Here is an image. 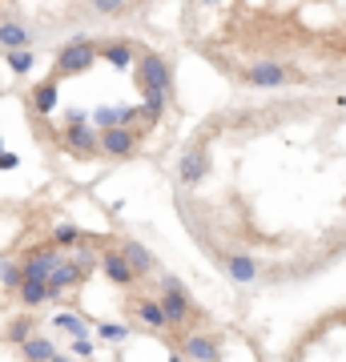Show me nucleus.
Returning <instances> with one entry per match:
<instances>
[{
	"label": "nucleus",
	"mask_w": 346,
	"mask_h": 362,
	"mask_svg": "<svg viewBox=\"0 0 346 362\" xmlns=\"http://www.w3.org/2000/svg\"><path fill=\"white\" fill-rule=\"evenodd\" d=\"M101 61V49H97V40L89 37H73L64 40L61 49H57V61H52V77H85L93 65Z\"/></svg>",
	"instance_id": "obj_1"
},
{
	"label": "nucleus",
	"mask_w": 346,
	"mask_h": 362,
	"mask_svg": "<svg viewBox=\"0 0 346 362\" xmlns=\"http://www.w3.org/2000/svg\"><path fill=\"white\" fill-rule=\"evenodd\" d=\"M157 298H161V306H166V314H169V326L173 330H185V326L193 322V298H190V290L181 286V278H173V274H166L161 278V290H157Z\"/></svg>",
	"instance_id": "obj_2"
},
{
	"label": "nucleus",
	"mask_w": 346,
	"mask_h": 362,
	"mask_svg": "<svg viewBox=\"0 0 346 362\" xmlns=\"http://www.w3.org/2000/svg\"><path fill=\"white\" fill-rule=\"evenodd\" d=\"M57 141H61L64 153L93 157L97 149H101V129H97L93 121H64V129L57 133Z\"/></svg>",
	"instance_id": "obj_3"
},
{
	"label": "nucleus",
	"mask_w": 346,
	"mask_h": 362,
	"mask_svg": "<svg viewBox=\"0 0 346 362\" xmlns=\"http://www.w3.org/2000/svg\"><path fill=\"white\" fill-rule=\"evenodd\" d=\"M242 85H250V89H282V85H294V81H302L294 73V69L278 65V61H254V65L242 69Z\"/></svg>",
	"instance_id": "obj_4"
},
{
	"label": "nucleus",
	"mask_w": 346,
	"mask_h": 362,
	"mask_svg": "<svg viewBox=\"0 0 346 362\" xmlns=\"http://www.w3.org/2000/svg\"><path fill=\"white\" fill-rule=\"evenodd\" d=\"M137 85H157V89H166V93H173V65H169V57H161V52H154V49H142L137 52Z\"/></svg>",
	"instance_id": "obj_5"
},
{
	"label": "nucleus",
	"mask_w": 346,
	"mask_h": 362,
	"mask_svg": "<svg viewBox=\"0 0 346 362\" xmlns=\"http://www.w3.org/2000/svg\"><path fill=\"white\" fill-rule=\"evenodd\" d=\"M142 149V129L137 125H109L101 129V153L113 157V161H125Z\"/></svg>",
	"instance_id": "obj_6"
},
{
	"label": "nucleus",
	"mask_w": 346,
	"mask_h": 362,
	"mask_svg": "<svg viewBox=\"0 0 346 362\" xmlns=\"http://www.w3.org/2000/svg\"><path fill=\"white\" fill-rule=\"evenodd\" d=\"M209 173V153H205V145H190L185 153L178 157V181L185 189H197Z\"/></svg>",
	"instance_id": "obj_7"
},
{
	"label": "nucleus",
	"mask_w": 346,
	"mask_h": 362,
	"mask_svg": "<svg viewBox=\"0 0 346 362\" xmlns=\"http://www.w3.org/2000/svg\"><path fill=\"white\" fill-rule=\"evenodd\" d=\"M101 274L109 278V286H117V290H129V286L142 278V274L133 270V262L125 258V250H105L101 254Z\"/></svg>",
	"instance_id": "obj_8"
},
{
	"label": "nucleus",
	"mask_w": 346,
	"mask_h": 362,
	"mask_svg": "<svg viewBox=\"0 0 346 362\" xmlns=\"http://www.w3.org/2000/svg\"><path fill=\"white\" fill-rule=\"evenodd\" d=\"M181 358H193V362H202V358H221V342L214 334H205V330H181Z\"/></svg>",
	"instance_id": "obj_9"
},
{
	"label": "nucleus",
	"mask_w": 346,
	"mask_h": 362,
	"mask_svg": "<svg viewBox=\"0 0 346 362\" xmlns=\"http://www.w3.org/2000/svg\"><path fill=\"white\" fill-rule=\"evenodd\" d=\"M133 318H137L145 330H169V314H166V306H161V298H149V294L133 298Z\"/></svg>",
	"instance_id": "obj_10"
},
{
	"label": "nucleus",
	"mask_w": 346,
	"mask_h": 362,
	"mask_svg": "<svg viewBox=\"0 0 346 362\" xmlns=\"http://www.w3.org/2000/svg\"><path fill=\"white\" fill-rule=\"evenodd\" d=\"M97 49H101V61L113 69H129L137 65V45L125 37H113V40H97Z\"/></svg>",
	"instance_id": "obj_11"
},
{
	"label": "nucleus",
	"mask_w": 346,
	"mask_h": 362,
	"mask_svg": "<svg viewBox=\"0 0 346 362\" xmlns=\"http://www.w3.org/2000/svg\"><path fill=\"white\" fill-rule=\"evenodd\" d=\"M57 97H61V77H49V81H40V85H33L28 105H33L37 117H52L57 113Z\"/></svg>",
	"instance_id": "obj_12"
},
{
	"label": "nucleus",
	"mask_w": 346,
	"mask_h": 362,
	"mask_svg": "<svg viewBox=\"0 0 346 362\" xmlns=\"http://www.w3.org/2000/svg\"><path fill=\"white\" fill-rule=\"evenodd\" d=\"M81 278H85V270H81V262H77V258H57V270H52V278H49L52 298H61L64 290L81 286Z\"/></svg>",
	"instance_id": "obj_13"
},
{
	"label": "nucleus",
	"mask_w": 346,
	"mask_h": 362,
	"mask_svg": "<svg viewBox=\"0 0 346 362\" xmlns=\"http://www.w3.org/2000/svg\"><path fill=\"white\" fill-rule=\"evenodd\" d=\"M33 28L25 25V21H16V16H8V21H0V49H33Z\"/></svg>",
	"instance_id": "obj_14"
},
{
	"label": "nucleus",
	"mask_w": 346,
	"mask_h": 362,
	"mask_svg": "<svg viewBox=\"0 0 346 362\" xmlns=\"http://www.w3.org/2000/svg\"><path fill=\"white\" fill-rule=\"evenodd\" d=\"M258 274H262V266H258L254 254H230V258H226V278H230V282L250 286V282H258Z\"/></svg>",
	"instance_id": "obj_15"
},
{
	"label": "nucleus",
	"mask_w": 346,
	"mask_h": 362,
	"mask_svg": "<svg viewBox=\"0 0 346 362\" xmlns=\"http://www.w3.org/2000/svg\"><path fill=\"white\" fill-rule=\"evenodd\" d=\"M52 270H57V254L52 250H33L25 258V278H33V282H49L52 278Z\"/></svg>",
	"instance_id": "obj_16"
},
{
	"label": "nucleus",
	"mask_w": 346,
	"mask_h": 362,
	"mask_svg": "<svg viewBox=\"0 0 346 362\" xmlns=\"http://www.w3.org/2000/svg\"><path fill=\"white\" fill-rule=\"evenodd\" d=\"M121 250H125V258L133 262V270L142 274V278L157 274V258H154V254H149V250L142 246V242H137V238H125V242H121Z\"/></svg>",
	"instance_id": "obj_17"
},
{
	"label": "nucleus",
	"mask_w": 346,
	"mask_h": 362,
	"mask_svg": "<svg viewBox=\"0 0 346 362\" xmlns=\"http://www.w3.org/2000/svg\"><path fill=\"white\" fill-rule=\"evenodd\" d=\"M16 298H21L25 310H40L45 302H52V290H49V282H33V278H25L21 290H16Z\"/></svg>",
	"instance_id": "obj_18"
},
{
	"label": "nucleus",
	"mask_w": 346,
	"mask_h": 362,
	"mask_svg": "<svg viewBox=\"0 0 346 362\" xmlns=\"http://www.w3.org/2000/svg\"><path fill=\"white\" fill-rule=\"evenodd\" d=\"M142 89V109L149 121H161V113H166V105H169V93L166 89H157V85H137Z\"/></svg>",
	"instance_id": "obj_19"
},
{
	"label": "nucleus",
	"mask_w": 346,
	"mask_h": 362,
	"mask_svg": "<svg viewBox=\"0 0 346 362\" xmlns=\"http://www.w3.org/2000/svg\"><path fill=\"white\" fill-rule=\"evenodd\" d=\"M21 354H25L28 362H45V358H57L61 350L52 346V338H49V334H33L28 342H21Z\"/></svg>",
	"instance_id": "obj_20"
},
{
	"label": "nucleus",
	"mask_w": 346,
	"mask_h": 362,
	"mask_svg": "<svg viewBox=\"0 0 346 362\" xmlns=\"http://www.w3.org/2000/svg\"><path fill=\"white\" fill-rule=\"evenodd\" d=\"M93 125H97V129L129 125V105H101V109H93Z\"/></svg>",
	"instance_id": "obj_21"
},
{
	"label": "nucleus",
	"mask_w": 346,
	"mask_h": 362,
	"mask_svg": "<svg viewBox=\"0 0 346 362\" xmlns=\"http://www.w3.org/2000/svg\"><path fill=\"white\" fill-rule=\"evenodd\" d=\"M21 282H25V262L0 258V286H4L8 294H16V290H21Z\"/></svg>",
	"instance_id": "obj_22"
},
{
	"label": "nucleus",
	"mask_w": 346,
	"mask_h": 362,
	"mask_svg": "<svg viewBox=\"0 0 346 362\" xmlns=\"http://www.w3.org/2000/svg\"><path fill=\"white\" fill-rule=\"evenodd\" d=\"M4 61H8V69H13L16 77H25V73L37 69V52H33V49H8V52H4Z\"/></svg>",
	"instance_id": "obj_23"
},
{
	"label": "nucleus",
	"mask_w": 346,
	"mask_h": 362,
	"mask_svg": "<svg viewBox=\"0 0 346 362\" xmlns=\"http://www.w3.org/2000/svg\"><path fill=\"white\" fill-rule=\"evenodd\" d=\"M85 238H89V233L81 230V226H69V221H61V226H57V230H52V242H57V246H64V250L81 246V242H85Z\"/></svg>",
	"instance_id": "obj_24"
},
{
	"label": "nucleus",
	"mask_w": 346,
	"mask_h": 362,
	"mask_svg": "<svg viewBox=\"0 0 346 362\" xmlns=\"http://www.w3.org/2000/svg\"><path fill=\"white\" fill-rule=\"evenodd\" d=\"M33 334H37V326H33V318H13V322H8V330H4V338H8L13 346L28 342Z\"/></svg>",
	"instance_id": "obj_25"
},
{
	"label": "nucleus",
	"mask_w": 346,
	"mask_h": 362,
	"mask_svg": "<svg viewBox=\"0 0 346 362\" xmlns=\"http://www.w3.org/2000/svg\"><path fill=\"white\" fill-rule=\"evenodd\" d=\"M89 4V13H97V16H125L129 13V0H85Z\"/></svg>",
	"instance_id": "obj_26"
},
{
	"label": "nucleus",
	"mask_w": 346,
	"mask_h": 362,
	"mask_svg": "<svg viewBox=\"0 0 346 362\" xmlns=\"http://www.w3.org/2000/svg\"><path fill=\"white\" fill-rule=\"evenodd\" d=\"M93 334L101 338V342H125L129 326H121V322H97V326H93Z\"/></svg>",
	"instance_id": "obj_27"
},
{
	"label": "nucleus",
	"mask_w": 346,
	"mask_h": 362,
	"mask_svg": "<svg viewBox=\"0 0 346 362\" xmlns=\"http://www.w3.org/2000/svg\"><path fill=\"white\" fill-rule=\"evenodd\" d=\"M57 326H61V330H69V334L73 338H85L93 330L89 322H85V318H81V314H57Z\"/></svg>",
	"instance_id": "obj_28"
},
{
	"label": "nucleus",
	"mask_w": 346,
	"mask_h": 362,
	"mask_svg": "<svg viewBox=\"0 0 346 362\" xmlns=\"http://www.w3.org/2000/svg\"><path fill=\"white\" fill-rule=\"evenodd\" d=\"M73 354H81V358H89V354H93V342H89V334H85V338H73Z\"/></svg>",
	"instance_id": "obj_29"
},
{
	"label": "nucleus",
	"mask_w": 346,
	"mask_h": 362,
	"mask_svg": "<svg viewBox=\"0 0 346 362\" xmlns=\"http://www.w3.org/2000/svg\"><path fill=\"white\" fill-rule=\"evenodd\" d=\"M0 169H16V153H8L4 145H0Z\"/></svg>",
	"instance_id": "obj_30"
},
{
	"label": "nucleus",
	"mask_w": 346,
	"mask_h": 362,
	"mask_svg": "<svg viewBox=\"0 0 346 362\" xmlns=\"http://www.w3.org/2000/svg\"><path fill=\"white\" fill-rule=\"evenodd\" d=\"M202 4H205V8H218L221 0H202Z\"/></svg>",
	"instance_id": "obj_31"
},
{
	"label": "nucleus",
	"mask_w": 346,
	"mask_h": 362,
	"mask_svg": "<svg viewBox=\"0 0 346 362\" xmlns=\"http://www.w3.org/2000/svg\"><path fill=\"white\" fill-rule=\"evenodd\" d=\"M342 109H346V97H342Z\"/></svg>",
	"instance_id": "obj_32"
}]
</instances>
